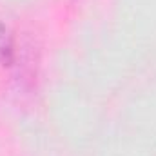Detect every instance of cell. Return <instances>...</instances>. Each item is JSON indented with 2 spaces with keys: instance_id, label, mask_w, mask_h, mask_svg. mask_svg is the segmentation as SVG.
Segmentation results:
<instances>
[{
  "instance_id": "cell-1",
  "label": "cell",
  "mask_w": 156,
  "mask_h": 156,
  "mask_svg": "<svg viewBox=\"0 0 156 156\" xmlns=\"http://www.w3.org/2000/svg\"><path fill=\"white\" fill-rule=\"evenodd\" d=\"M13 55H15L13 35L4 24H0V64L2 66H11Z\"/></svg>"
}]
</instances>
